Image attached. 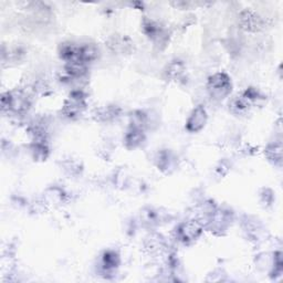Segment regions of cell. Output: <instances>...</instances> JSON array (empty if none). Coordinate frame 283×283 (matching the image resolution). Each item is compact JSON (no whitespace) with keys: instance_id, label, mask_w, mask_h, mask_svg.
I'll use <instances>...</instances> for the list:
<instances>
[{"instance_id":"cell-1","label":"cell","mask_w":283,"mask_h":283,"mask_svg":"<svg viewBox=\"0 0 283 283\" xmlns=\"http://www.w3.org/2000/svg\"><path fill=\"white\" fill-rule=\"evenodd\" d=\"M208 91L213 99L223 100L231 92V80L226 73L219 72L211 75L208 80Z\"/></svg>"},{"instance_id":"cell-2","label":"cell","mask_w":283,"mask_h":283,"mask_svg":"<svg viewBox=\"0 0 283 283\" xmlns=\"http://www.w3.org/2000/svg\"><path fill=\"white\" fill-rule=\"evenodd\" d=\"M30 105V101L28 95L23 91L8 92L5 93L2 98L3 110H10V111L23 113L28 110Z\"/></svg>"},{"instance_id":"cell-3","label":"cell","mask_w":283,"mask_h":283,"mask_svg":"<svg viewBox=\"0 0 283 283\" xmlns=\"http://www.w3.org/2000/svg\"><path fill=\"white\" fill-rule=\"evenodd\" d=\"M86 107V103H85V98L82 92L80 91H75L72 92L69 96L68 100L66 101L64 105H63V113L68 117H75L79 116L82 112L84 111Z\"/></svg>"},{"instance_id":"cell-4","label":"cell","mask_w":283,"mask_h":283,"mask_svg":"<svg viewBox=\"0 0 283 283\" xmlns=\"http://www.w3.org/2000/svg\"><path fill=\"white\" fill-rule=\"evenodd\" d=\"M239 25L245 31L258 32L264 29L265 23L257 12L247 9L240 13Z\"/></svg>"},{"instance_id":"cell-5","label":"cell","mask_w":283,"mask_h":283,"mask_svg":"<svg viewBox=\"0 0 283 283\" xmlns=\"http://www.w3.org/2000/svg\"><path fill=\"white\" fill-rule=\"evenodd\" d=\"M203 232V225L198 220H189L182 224L178 228V238L183 243H191L197 240Z\"/></svg>"},{"instance_id":"cell-6","label":"cell","mask_w":283,"mask_h":283,"mask_svg":"<svg viewBox=\"0 0 283 283\" xmlns=\"http://www.w3.org/2000/svg\"><path fill=\"white\" fill-rule=\"evenodd\" d=\"M207 120H208V116H207L205 107L203 105H198L192 110L187 123H186V128L190 133L200 132L205 127Z\"/></svg>"},{"instance_id":"cell-7","label":"cell","mask_w":283,"mask_h":283,"mask_svg":"<svg viewBox=\"0 0 283 283\" xmlns=\"http://www.w3.org/2000/svg\"><path fill=\"white\" fill-rule=\"evenodd\" d=\"M106 46L112 52L124 54V53H128L133 50L134 43H133V41L126 36L114 34V36L108 38Z\"/></svg>"},{"instance_id":"cell-8","label":"cell","mask_w":283,"mask_h":283,"mask_svg":"<svg viewBox=\"0 0 283 283\" xmlns=\"http://www.w3.org/2000/svg\"><path fill=\"white\" fill-rule=\"evenodd\" d=\"M143 28L144 32L147 34L149 39L157 41V42H162V41L166 40V34H165L164 29L160 25L151 21V20H145L143 24Z\"/></svg>"},{"instance_id":"cell-9","label":"cell","mask_w":283,"mask_h":283,"mask_svg":"<svg viewBox=\"0 0 283 283\" xmlns=\"http://www.w3.org/2000/svg\"><path fill=\"white\" fill-rule=\"evenodd\" d=\"M145 140V136L143 133V129L130 125L129 129L125 135V144L128 148H135L143 143Z\"/></svg>"},{"instance_id":"cell-10","label":"cell","mask_w":283,"mask_h":283,"mask_svg":"<svg viewBox=\"0 0 283 283\" xmlns=\"http://www.w3.org/2000/svg\"><path fill=\"white\" fill-rule=\"evenodd\" d=\"M252 101L244 93L240 96H236L229 104L230 111L234 114H244L250 108Z\"/></svg>"},{"instance_id":"cell-11","label":"cell","mask_w":283,"mask_h":283,"mask_svg":"<svg viewBox=\"0 0 283 283\" xmlns=\"http://www.w3.org/2000/svg\"><path fill=\"white\" fill-rule=\"evenodd\" d=\"M98 49L93 45H83L80 46L78 49V59L77 61H81L83 63H88V62H91L96 59L98 57Z\"/></svg>"},{"instance_id":"cell-12","label":"cell","mask_w":283,"mask_h":283,"mask_svg":"<svg viewBox=\"0 0 283 283\" xmlns=\"http://www.w3.org/2000/svg\"><path fill=\"white\" fill-rule=\"evenodd\" d=\"M266 155L268 157V160L272 162L274 165H278V166H281L282 164V144L279 143H274L269 145L266 149Z\"/></svg>"},{"instance_id":"cell-13","label":"cell","mask_w":283,"mask_h":283,"mask_svg":"<svg viewBox=\"0 0 283 283\" xmlns=\"http://www.w3.org/2000/svg\"><path fill=\"white\" fill-rule=\"evenodd\" d=\"M66 71L69 75H71L73 78H81L86 73V64L77 60L67 62Z\"/></svg>"},{"instance_id":"cell-14","label":"cell","mask_w":283,"mask_h":283,"mask_svg":"<svg viewBox=\"0 0 283 283\" xmlns=\"http://www.w3.org/2000/svg\"><path fill=\"white\" fill-rule=\"evenodd\" d=\"M184 72H185V66L182 61H178V60L171 61L170 63L167 66L166 71H165V73H166V75H167V78H169L171 80L179 79L184 74Z\"/></svg>"},{"instance_id":"cell-15","label":"cell","mask_w":283,"mask_h":283,"mask_svg":"<svg viewBox=\"0 0 283 283\" xmlns=\"http://www.w3.org/2000/svg\"><path fill=\"white\" fill-rule=\"evenodd\" d=\"M103 268L105 270H113L120 265V258L114 251H107L103 254Z\"/></svg>"},{"instance_id":"cell-16","label":"cell","mask_w":283,"mask_h":283,"mask_svg":"<svg viewBox=\"0 0 283 283\" xmlns=\"http://www.w3.org/2000/svg\"><path fill=\"white\" fill-rule=\"evenodd\" d=\"M32 151L34 158H38V160H46L48 153H49V149H48L47 144L43 141L38 139L37 141H34L32 145Z\"/></svg>"},{"instance_id":"cell-17","label":"cell","mask_w":283,"mask_h":283,"mask_svg":"<svg viewBox=\"0 0 283 283\" xmlns=\"http://www.w3.org/2000/svg\"><path fill=\"white\" fill-rule=\"evenodd\" d=\"M146 249L150 252V253H154V252H158L160 251L162 248L164 247V241L163 239L160 237V236H156V237H150L147 241H146Z\"/></svg>"},{"instance_id":"cell-18","label":"cell","mask_w":283,"mask_h":283,"mask_svg":"<svg viewBox=\"0 0 283 283\" xmlns=\"http://www.w3.org/2000/svg\"><path fill=\"white\" fill-rule=\"evenodd\" d=\"M120 110L117 107H112V106H108L104 110H101V111L99 112V117H101V119L103 121H110L114 119V117L117 116V114H119Z\"/></svg>"}]
</instances>
